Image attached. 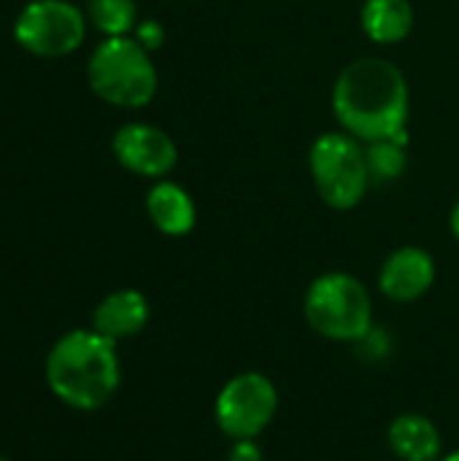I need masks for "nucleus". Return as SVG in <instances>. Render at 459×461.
<instances>
[{
  "mask_svg": "<svg viewBox=\"0 0 459 461\" xmlns=\"http://www.w3.org/2000/svg\"><path fill=\"white\" fill-rule=\"evenodd\" d=\"M230 461H262V451L254 440H235L230 448Z\"/></svg>",
  "mask_w": 459,
  "mask_h": 461,
  "instance_id": "17",
  "label": "nucleus"
},
{
  "mask_svg": "<svg viewBox=\"0 0 459 461\" xmlns=\"http://www.w3.org/2000/svg\"><path fill=\"white\" fill-rule=\"evenodd\" d=\"M360 19L373 43L392 46L414 30V5L409 0H365Z\"/></svg>",
  "mask_w": 459,
  "mask_h": 461,
  "instance_id": "13",
  "label": "nucleus"
},
{
  "mask_svg": "<svg viewBox=\"0 0 459 461\" xmlns=\"http://www.w3.org/2000/svg\"><path fill=\"white\" fill-rule=\"evenodd\" d=\"M279 411V392L262 373L230 378L216 397V424L233 440H254Z\"/></svg>",
  "mask_w": 459,
  "mask_h": 461,
  "instance_id": "7",
  "label": "nucleus"
},
{
  "mask_svg": "<svg viewBox=\"0 0 459 461\" xmlns=\"http://www.w3.org/2000/svg\"><path fill=\"white\" fill-rule=\"evenodd\" d=\"M87 19L106 38H122V35H133L138 24V8L135 0H89Z\"/></svg>",
  "mask_w": 459,
  "mask_h": 461,
  "instance_id": "15",
  "label": "nucleus"
},
{
  "mask_svg": "<svg viewBox=\"0 0 459 461\" xmlns=\"http://www.w3.org/2000/svg\"><path fill=\"white\" fill-rule=\"evenodd\" d=\"M311 178L322 203L335 211L357 208L371 186L365 149L349 132H325L308 154Z\"/></svg>",
  "mask_w": 459,
  "mask_h": 461,
  "instance_id": "5",
  "label": "nucleus"
},
{
  "mask_svg": "<svg viewBox=\"0 0 459 461\" xmlns=\"http://www.w3.org/2000/svg\"><path fill=\"white\" fill-rule=\"evenodd\" d=\"M0 461H5V459H3V456H0Z\"/></svg>",
  "mask_w": 459,
  "mask_h": 461,
  "instance_id": "20",
  "label": "nucleus"
},
{
  "mask_svg": "<svg viewBox=\"0 0 459 461\" xmlns=\"http://www.w3.org/2000/svg\"><path fill=\"white\" fill-rule=\"evenodd\" d=\"M46 381L51 394L68 408H103L122 381L116 343L95 330H73L62 335L46 357Z\"/></svg>",
  "mask_w": 459,
  "mask_h": 461,
  "instance_id": "2",
  "label": "nucleus"
},
{
  "mask_svg": "<svg viewBox=\"0 0 459 461\" xmlns=\"http://www.w3.org/2000/svg\"><path fill=\"white\" fill-rule=\"evenodd\" d=\"M436 281V259L419 246L392 251L379 273L381 292L395 303H414L430 292Z\"/></svg>",
  "mask_w": 459,
  "mask_h": 461,
  "instance_id": "9",
  "label": "nucleus"
},
{
  "mask_svg": "<svg viewBox=\"0 0 459 461\" xmlns=\"http://www.w3.org/2000/svg\"><path fill=\"white\" fill-rule=\"evenodd\" d=\"M406 143H409V135L368 143L365 159H368V170H371V184H390L406 173V165H409Z\"/></svg>",
  "mask_w": 459,
  "mask_h": 461,
  "instance_id": "14",
  "label": "nucleus"
},
{
  "mask_svg": "<svg viewBox=\"0 0 459 461\" xmlns=\"http://www.w3.org/2000/svg\"><path fill=\"white\" fill-rule=\"evenodd\" d=\"M333 113L344 132L365 143L409 135V81L403 70L384 57L349 62L333 86Z\"/></svg>",
  "mask_w": 459,
  "mask_h": 461,
  "instance_id": "1",
  "label": "nucleus"
},
{
  "mask_svg": "<svg viewBox=\"0 0 459 461\" xmlns=\"http://www.w3.org/2000/svg\"><path fill=\"white\" fill-rule=\"evenodd\" d=\"M444 461H459V451H454V454H449V456H446V459Z\"/></svg>",
  "mask_w": 459,
  "mask_h": 461,
  "instance_id": "19",
  "label": "nucleus"
},
{
  "mask_svg": "<svg viewBox=\"0 0 459 461\" xmlns=\"http://www.w3.org/2000/svg\"><path fill=\"white\" fill-rule=\"evenodd\" d=\"M306 321L327 340L354 343L371 335L373 303L363 281L349 273H325L306 292Z\"/></svg>",
  "mask_w": 459,
  "mask_h": 461,
  "instance_id": "4",
  "label": "nucleus"
},
{
  "mask_svg": "<svg viewBox=\"0 0 459 461\" xmlns=\"http://www.w3.org/2000/svg\"><path fill=\"white\" fill-rule=\"evenodd\" d=\"M111 151L124 170L143 178H165L179 162L176 140L146 122L122 124L111 138Z\"/></svg>",
  "mask_w": 459,
  "mask_h": 461,
  "instance_id": "8",
  "label": "nucleus"
},
{
  "mask_svg": "<svg viewBox=\"0 0 459 461\" xmlns=\"http://www.w3.org/2000/svg\"><path fill=\"white\" fill-rule=\"evenodd\" d=\"M133 38H135L141 46H146V49L151 51V49H160V46H162V41H165V30H162V24H160L157 19H143V22H138V24H135Z\"/></svg>",
  "mask_w": 459,
  "mask_h": 461,
  "instance_id": "16",
  "label": "nucleus"
},
{
  "mask_svg": "<svg viewBox=\"0 0 459 461\" xmlns=\"http://www.w3.org/2000/svg\"><path fill=\"white\" fill-rule=\"evenodd\" d=\"M149 321V300L135 289L111 292L92 313V330L108 340H124L138 335Z\"/></svg>",
  "mask_w": 459,
  "mask_h": 461,
  "instance_id": "10",
  "label": "nucleus"
},
{
  "mask_svg": "<svg viewBox=\"0 0 459 461\" xmlns=\"http://www.w3.org/2000/svg\"><path fill=\"white\" fill-rule=\"evenodd\" d=\"M146 213L151 224L170 238H181L192 232L197 221V208L189 192L173 181H157L146 194Z\"/></svg>",
  "mask_w": 459,
  "mask_h": 461,
  "instance_id": "11",
  "label": "nucleus"
},
{
  "mask_svg": "<svg viewBox=\"0 0 459 461\" xmlns=\"http://www.w3.org/2000/svg\"><path fill=\"white\" fill-rule=\"evenodd\" d=\"M390 448L403 461H436L441 454V432L427 416H398L387 432Z\"/></svg>",
  "mask_w": 459,
  "mask_h": 461,
  "instance_id": "12",
  "label": "nucleus"
},
{
  "mask_svg": "<svg viewBox=\"0 0 459 461\" xmlns=\"http://www.w3.org/2000/svg\"><path fill=\"white\" fill-rule=\"evenodd\" d=\"M87 35V16L70 0H30L16 22V43L43 59L73 54Z\"/></svg>",
  "mask_w": 459,
  "mask_h": 461,
  "instance_id": "6",
  "label": "nucleus"
},
{
  "mask_svg": "<svg viewBox=\"0 0 459 461\" xmlns=\"http://www.w3.org/2000/svg\"><path fill=\"white\" fill-rule=\"evenodd\" d=\"M449 227H452V235L459 240V200L457 205L452 208V216H449Z\"/></svg>",
  "mask_w": 459,
  "mask_h": 461,
  "instance_id": "18",
  "label": "nucleus"
},
{
  "mask_svg": "<svg viewBox=\"0 0 459 461\" xmlns=\"http://www.w3.org/2000/svg\"><path fill=\"white\" fill-rule=\"evenodd\" d=\"M89 89L108 105L143 108L157 95V68L151 51L133 35L106 38L95 46L87 62Z\"/></svg>",
  "mask_w": 459,
  "mask_h": 461,
  "instance_id": "3",
  "label": "nucleus"
}]
</instances>
